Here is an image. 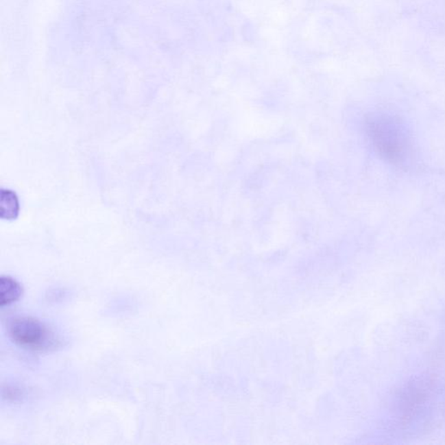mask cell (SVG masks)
<instances>
[{
	"label": "cell",
	"instance_id": "obj_1",
	"mask_svg": "<svg viewBox=\"0 0 445 445\" xmlns=\"http://www.w3.org/2000/svg\"><path fill=\"white\" fill-rule=\"evenodd\" d=\"M365 130L370 145L383 160L398 168L410 165L414 145L405 123L394 115L376 112L367 117Z\"/></svg>",
	"mask_w": 445,
	"mask_h": 445
},
{
	"label": "cell",
	"instance_id": "obj_2",
	"mask_svg": "<svg viewBox=\"0 0 445 445\" xmlns=\"http://www.w3.org/2000/svg\"><path fill=\"white\" fill-rule=\"evenodd\" d=\"M8 334L18 346L36 350H49L58 346L53 330L37 318L17 317L8 324Z\"/></svg>",
	"mask_w": 445,
	"mask_h": 445
},
{
	"label": "cell",
	"instance_id": "obj_3",
	"mask_svg": "<svg viewBox=\"0 0 445 445\" xmlns=\"http://www.w3.org/2000/svg\"><path fill=\"white\" fill-rule=\"evenodd\" d=\"M23 294L22 285L9 276L0 278V305L4 307L18 301Z\"/></svg>",
	"mask_w": 445,
	"mask_h": 445
},
{
	"label": "cell",
	"instance_id": "obj_4",
	"mask_svg": "<svg viewBox=\"0 0 445 445\" xmlns=\"http://www.w3.org/2000/svg\"><path fill=\"white\" fill-rule=\"evenodd\" d=\"M19 204L17 195L14 191L1 190L0 191V217L3 219H17Z\"/></svg>",
	"mask_w": 445,
	"mask_h": 445
}]
</instances>
